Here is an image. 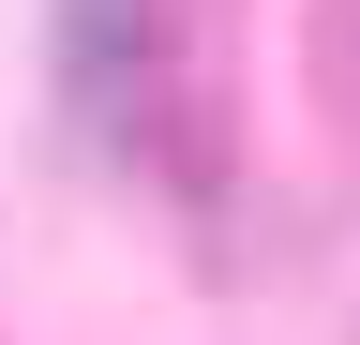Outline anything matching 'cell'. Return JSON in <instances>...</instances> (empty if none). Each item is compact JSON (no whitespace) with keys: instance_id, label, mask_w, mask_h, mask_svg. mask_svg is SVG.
I'll return each instance as SVG.
<instances>
[{"instance_id":"cell-1","label":"cell","mask_w":360,"mask_h":345,"mask_svg":"<svg viewBox=\"0 0 360 345\" xmlns=\"http://www.w3.org/2000/svg\"><path fill=\"white\" fill-rule=\"evenodd\" d=\"M195 0H60V105L135 165H195Z\"/></svg>"}]
</instances>
